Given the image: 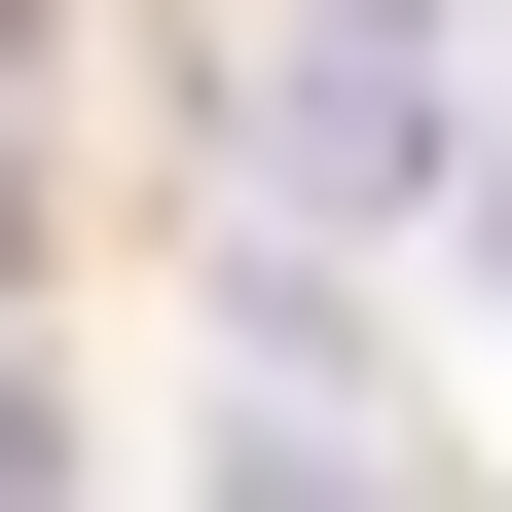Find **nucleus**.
<instances>
[{
    "label": "nucleus",
    "instance_id": "nucleus-1",
    "mask_svg": "<svg viewBox=\"0 0 512 512\" xmlns=\"http://www.w3.org/2000/svg\"><path fill=\"white\" fill-rule=\"evenodd\" d=\"M476 147V37H439V0H256V220H403V183Z\"/></svg>",
    "mask_w": 512,
    "mask_h": 512
}]
</instances>
